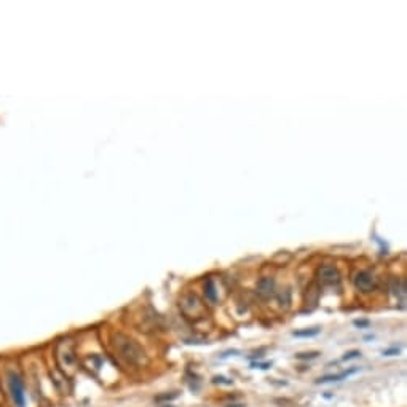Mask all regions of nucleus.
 <instances>
[{
  "label": "nucleus",
  "instance_id": "f257e3e1",
  "mask_svg": "<svg viewBox=\"0 0 407 407\" xmlns=\"http://www.w3.org/2000/svg\"><path fill=\"white\" fill-rule=\"evenodd\" d=\"M112 347L115 350V353L131 366H142L147 359L142 347L137 344L136 340H133L131 337H128L125 334H114Z\"/></svg>",
  "mask_w": 407,
  "mask_h": 407
},
{
  "label": "nucleus",
  "instance_id": "f03ea898",
  "mask_svg": "<svg viewBox=\"0 0 407 407\" xmlns=\"http://www.w3.org/2000/svg\"><path fill=\"white\" fill-rule=\"evenodd\" d=\"M56 359L64 375H70L77 367V355L72 340H61L56 347Z\"/></svg>",
  "mask_w": 407,
  "mask_h": 407
},
{
  "label": "nucleus",
  "instance_id": "7ed1b4c3",
  "mask_svg": "<svg viewBox=\"0 0 407 407\" xmlns=\"http://www.w3.org/2000/svg\"><path fill=\"white\" fill-rule=\"evenodd\" d=\"M181 310L187 318H192V319H200L205 316V305L201 303V300L195 294L184 295L181 300Z\"/></svg>",
  "mask_w": 407,
  "mask_h": 407
},
{
  "label": "nucleus",
  "instance_id": "20e7f679",
  "mask_svg": "<svg viewBox=\"0 0 407 407\" xmlns=\"http://www.w3.org/2000/svg\"><path fill=\"white\" fill-rule=\"evenodd\" d=\"M8 388H10V394L12 399L16 407H24L26 405V393H24V383L21 380V377L10 372L8 374Z\"/></svg>",
  "mask_w": 407,
  "mask_h": 407
},
{
  "label": "nucleus",
  "instance_id": "39448f33",
  "mask_svg": "<svg viewBox=\"0 0 407 407\" xmlns=\"http://www.w3.org/2000/svg\"><path fill=\"white\" fill-rule=\"evenodd\" d=\"M355 288L361 292H371L375 288V278L372 273L369 272H359L355 276Z\"/></svg>",
  "mask_w": 407,
  "mask_h": 407
},
{
  "label": "nucleus",
  "instance_id": "423d86ee",
  "mask_svg": "<svg viewBox=\"0 0 407 407\" xmlns=\"http://www.w3.org/2000/svg\"><path fill=\"white\" fill-rule=\"evenodd\" d=\"M319 281L322 284H328V286H332V284H337L340 281V275L339 272L336 270L334 267H331V265H324V267H321L319 268Z\"/></svg>",
  "mask_w": 407,
  "mask_h": 407
},
{
  "label": "nucleus",
  "instance_id": "0eeeda50",
  "mask_svg": "<svg viewBox=\"0 0 407 407\" xmlns=\"http://www.w3.org/2000/svg\"><path fill=\"white\" fill-rule=\"evenodd\" d=\"M273 289H275V281L272 278H262V280H259L257 294L261 295L262 299H268V297H270V295L273 294Z\"/></svg>",
  "mask_w": 407,
  "mask_h": 407
},
{
  "label": "nucleus",
  "instance_id": "6e6552de",
  "mask_svg": "<svg viewBox=\"0 0 407 407\" xmlns=\"http://www.w3.org/2000/svg\"><path fill=\"white\" fill-rule=\"evenodd\" d=\"M358 372V369H348V371H344L340 374H332V375H324V377H319L316 383H329V382H340V380H345L350 375H353Z\"/></svg>",
  "mask_w": 407,
  "mask_h": 407
},
{
  "label": "nucleus",
  "instance_id": "1a4fd4ad",
  "mask_svg": "<svg viewBox=\"0 0 407 407\" xmlns=\"http://www.w3.org/2000/svg\"><path fill=\"white\" fill-rule=\"evenodd\" d=\"M205 294H206V299L209 302L214 303L217 300V294H216V288H214V283H212V280H206V284H205Z\"/></svg>",
  "mask_w": 407,
  "mask_h": 407
},
{
  "label": "nucleus",
  "instance_id": "9d476101",
  "mask_svg": "<svg viewBox=\"0 0 407 407\" xmlns=\"http://www.w3.org/2000/svg\"><path fill=\"white\" fill-rule=\"evenodd\" d=\"M319 328H311V329H303V331H294L295 337H314L319 334Z\"/></svg>",
  "mask_w": 407,
  "mask_h": 407
},
{
  "label": "nucleus",
  "instance_id": "9b49d317",
  "mask_svg": "<svg viewBox=\"0 0 407 407\" xmlns=\"http://www.w3.org/2000/svg\"><path fill=\"white\" fill-rule=\"evenodd\" d=\"M359 355H361V353H359V351H358V350H353V351H348V353H345V356H344V358H342V359H344V361H348V359H353V358H358Z\"/></svg>",
  "mask_w": 407,
  "mask_h": 407
},
{
  "label": "nucleus",
  "instance_id": "f8f14e48",
  "mask_svg": "<svg viewBox=\"0 0 407 407\" xmlns=\"http://www.w3.org/2000/svg\"><path fill=\"white\" fill-rule=\"evenodd\" d=\"M393 353H399V348H394V350H386V351H383V355L385 356H393Z\"/></svg>",
  "mask_w": 407,
  "mask_h": 407
},
{
  "label": "nucleus",
  "instance_id": "ddd939ff",
  "mask_svg": "<svg viewBox=\"0 0 407 407\" xmlns=\"http://www.w3.org/2000/svg\"><path fill=\"white\" fill-rule=\"evenodd\" d=\"M318 356V353H302V355H299V358H316Z\"/></svg>",
  "mask_w": 407,
  "mask_h": 407
}]
</instances>
